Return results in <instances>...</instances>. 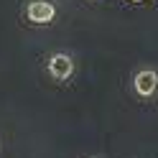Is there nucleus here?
<instances>
[{"instance_id":"3","label":"nucleus","mask_w":158,"mask_h":158,"mask_svg":"<svg viewBox=\"0 0 158 158\" xmlns=\"http://www.w3.org/2000/svg\"><path fill=\"white\" fill-rule=\"evenodd\" d=\"M133 87H135V92L140 97H153L156 89H158V74L153 69H140L135 74V79H133Z\"/></svg>"},{"instance_id":"1","label":"nucleus","mask_w":158,"mask_h":158,"mask_svg":"<svg viewBox=\"0 0 158 158\" xmlns=\"http://www.w3.org/2000/svg\"><path fill=\"white\" fill-rule=\"evenodd\" d=\"M26 15L31 23H51L54 15H56V8L48 0H31L26 8Z\"/></svg>"},{"instance_id":"4","label":"nucleus","mask_w":158,"mask_h":158,"mask_svg":"<svg viewBox=\"0 0 158 158\" xmlns=\"http://www.w3.org/2000/svg\"><path fill=\"white\" fill-rule=\"evenodd\" d=\"M133 3H143V0H133Z\"/></svg>"},{"instance_id":"2","label":"nucleus","mask_w":158,"mask_h":158,"mask_svg":"<svg viewBox=\"0 0 158 158\" xmlns=\"http://www.w3.org/2000/svg\"><path fill=\"white\" fill-rule=\"evenodd\" d=\"M48 74H51L54 79H59V82H64V79H69L74 74V61L69 54H54L51 59H48Z\"/></svg>"}]
</instances>
